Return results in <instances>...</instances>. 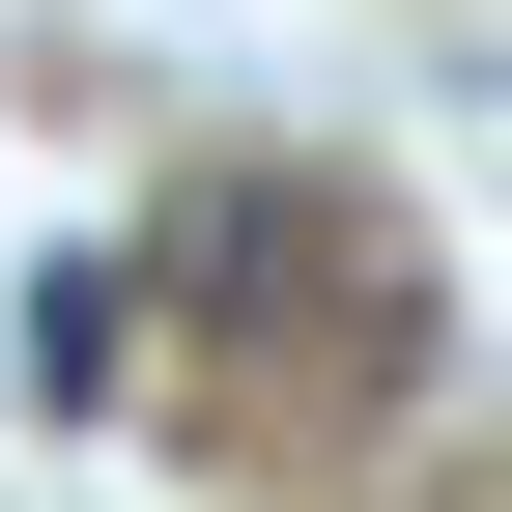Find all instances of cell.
<instances>
[{
	"label": "cell",
	"mask_w": 512,
	"mask_h": 512,
	"mask_svg": "<svg viewBox=\"0 0 512 512\" xmlns=\"http://www.w3.org/2000/svg\"><path fill=\"white\" fill-rule=\"evenodd\" d=\"M0 370H29V399H114V370H143V285H114V256H57V285L0 313Z\"/></svg>",
	"instance_id": "6da1fadb"
}]
</instances>
